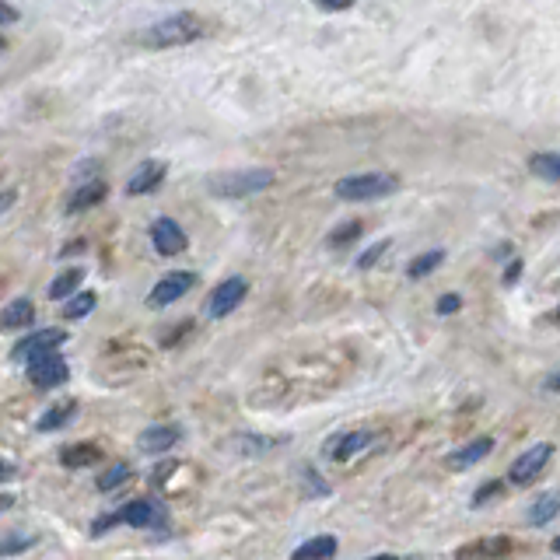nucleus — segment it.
I'll return each instance as SVG.
<instances>
[{
  "mask_svg": "<svg viewBox=\"0 0 560 560\" xmlns=\"http://www.w3.org/2000/svg\"><path fill=\"white\" fill-rule=\"evenodd\" d=\"M67 378H70V368L60 354H49V357H42V361L28 364V382L39 385V389H56V385H63Z\"/></svg>",
  "mask_w": 560,
  "mask_h": 560,
  "instance_id": "10",
  "label": "nucleus"
},
{
  "mask_svg": "<svg viewBox=\"0 0 560 560\" xmlns=\"http://www.w3.org/2000/svg\"><path fill=\"white\" fill-rule=\"evenodd\" d=\"M193 284H196V273H193V270L165 273V277H161L158 284L151 287V294H147V305H151V308H168V305H175V301L186 298V294L193 291Z\"/></svg>",
  "mask_w": 560,
  "mask_h": 560,
  "instance_id": "6",
  "label": "nucleus"
},
{
  "mask_svg": "<svg viewBox=\"0 0 560 560\" xmlns=\"http://www.w3.org/2000/svg\"><path fill=\"white\" fill-rule=\"evenodd\" d=\"M266 186H273L270 168H235V172H221L207 179V193L217 200H245V196H256Z\"/></svg>",
  "mask_w": 560,
  "mask_h": 560,
  "instance_id": "2",
  "label": "nucleus"
},
{
  "mask_svg": "<svg viewBox=\"0 0 560 560\" xmlns=\"http://www.w3.org/2000/svg\"><path fill=\"white\" fill-rule=\"evenodd\" d=\"M490 448H494V438H476V441H469L466 448H455V452L448 455V466L469 469V466H476L483 455H490Z\"/></svg>",
  "mask_w": 560,
  "mask_h": 560,
  "instance_id": "17",
  "label": "nucleus"
},
{
  "mask_svg": "<svg viewBox=\"0 0 560 560\" xmlns=\"http://www.w3.org/2000/svg\"><path fill=\"white\" fill-rule=\"evenodd\" d=\"M553 550H557V553H560V536H557V539H553Z\"/></svg>",
  "mask_w": 560,
  "mask_h": 560,
  "instance_id": "37",
  "label": "nucleus"
},
{
  "mask_svg": "<svg viewBox=\"0 0 560 560\" xmlns=\"http://www.w3.org/2000/svg\"><path fill=\"white\" fill-rule=\"evenodd\" d=\"M165 172H168V168L161 165V161H144V165H140L137 172L130 175V182H126V193H130V196L154 193V189L165 182Z\"/></svg>",
  "mask_w": 560,
  "mask_h": 560,
  "instance_id": "12",
  "label": "nucleus"
},
{
  "mask_svg": "<svg viewBox=\"0 0 560 560\" xmlns=\"http://www.w3.org/2000/svg\"><path fill=\"white\" fill-rule=\"evenodd\" d=\"M371 441H375V434L368 431H350V434H340V438H333L326 445V455L336 462L343 459H354L357 452H364V448H371Z\"/></svg>",
  "mask_w": 560,
  "mask_h": 560,
  "instance_id": "13",
  "label": "nucleus"
},
{
  "mask_svg": "<svg viewBox=\"0 0 560 560\" xmlns=\"http://www.w3.org/2000/svg\"><path fill=\"white\" fill-rule=\"evenodd\" d=\"M504 553H511V539L494 536V539H476V543L462 546L455 557L459 560H497V557H504Z\"/></svg>",
  "mask_w": 560,
  "mask_h": 560,
  "instance_id": "14",
  "label": "nucleus"
},
{
  "mask_svg": "<svg viewBox=\"0 0 560 560\" xmlns=\"http://www.w3.org/2000/svg\"><path fill=\"white\" fill-rule=\"evenodd\" d=\"M105 193H109V186H105L102 179L84 182V186H77V189H74V196H70V200H67V214H81V210L98 207V203L105 200Z\"/></svg>",
  "mask_w": 560,
  "mask_h": 560,
  "instance_id": "15",
  "label": "nucleus"
},
{
  "mask_svg": "<svg viewBox=\"0 0 560 560\" xmlns=\"http://www.w3.org/2000/svg\"><path fill=\"white\" fill-rule=\"evenodd\" d=\"M494 494H501V483H487V487H480V490H476V494H473V504H476V508H480V504H487Z\"/></svg>",
  "mask_w": 560,
  "mask_h": 560,
  "instance_id": "31",
  "label": "nucleus"
},
{
  "mask_svg": "<svg viewBox=\"0 0 560 560\" xmlns=\"http://www.w3.org/2000/svg\"><path fill=\"white\" fill-rule=\"evenodd\" d=\"M39 543L35 532H4L0 536V557H14V553H25L28 546Z\"/></svg>",
  "mask_w": 560,
  "mask_h": 560,
  "instance_id": "22",
  "label": "nucleus"
},
{
  "mask_svg": "<svg viewBox=\"0 0 560 560\" xmlns=\"http://www.w3.org/2000/svg\"><path fill=\"white\" fill-rule=\"evenodd\" d=\"M74 413H77V403L74 399H63V403H56V406H49L46 413L39 417V431L42 434H49V431H56V427H63V424H70L74 420Z\"/></svg>",
  "mask_w": 560,
  "mask_h": 560,
  "instance_id": "19",
  "label": "nucleus"
},
{
  "mask_svg": "<svg viewBox=\"0 0 560 560\" xmlns=\"http://www.w3.org/2000/svg\"><path fill=\"white\" fill-rule=\"evenodd\" d=\"M126 480H130V466H126V462H116V466H109L102 476H98V480H95V487H98V490H105V494H109V490L123 487Z\"/></svg>",
  "mask_w": 560,
  "mask_h": 560,
  "instance_id": "24",
  "label": "nucleus"
},
{
  "mask_svg": "<svg viewBox=\"0 0 560 560\" xmlns=\"http://www.w3.org/2000/svg\"><path fill=\"white\" fill-rule=\"evenodd\" d=\"M21 14H18V7H11V4H0V25H14Z\"/></svg>",
  "mask_w": 560,
  "mask_h": 560,
  "instance_id": "32",
  "label": "nucleus"
},
{
  "mask_svg": "<svg viewBox=\"0 0 560 560\" xmlns=\"http://www.w3.org/2000/svg\"><path fill=\"white\" fill-rule=\"evenodd\" d=\"M179 438H182V431L175 424H154V427H147V431L140 434L137 445H140V452L158 455V452H168V448L179 445Z\"/></svg>",
  "mask_w": 560,
  "mask_h": 560,
  "instance_id": "11",
  "label": "nucleus"
},
{
  "mask_svg": "<svg viewBox=\"0 0 560 560\" xmlns=\"http://www.w3.org/2000/svg\"><path fill=\"white\" fill-rule=\"evenodd\" d=\"M546 389H550V392H560V371L550 378V382H546Z\"/></svg>",
  "mask_w": 560,
  "mask_h": 560,
  "instance_id": "34",
  "label": "nucleus"
},
{
  "mask_svg": "<svg viewBox=\"0 0 560 560\" xmlns=\"http://www.w3.org/2000/svg\"><path fill=\"white\" fill-rule=\"evenodd\" d=\"M203 35V21L189 11L168 14V18L154 21V25L144 28L140 42L151 49H172V46H186V42H196Z\"/></svg>",
  "mask_w": 560,
  "mask_h": 560,
  "instance_id": "1",
  "label": "nucleus"
},
{
  "mask_svg": "<svg viewBox=\"0 0 560 560\" xmlns=\"http://www.w3.org/2000/svg\"><path fill=\"white\" fill-rule=\"evenodd\" d=\"M67 343V333L63 329H39V333L25 336L11 347V361L14 364H35L49 354H60V347Z\"/></svg>",
  "mask_w": 560,
  "mask_h": 560,
  "instance_id": "4",
  "label": "nucleus"
},
{
  "mask_svg": "<svg viewBox=\"0 0 560 560\" xmlns=\"http://www.w3.org/2000/svg\"><path fill=\"white\" fill-rule=\"evenodd\" d=\"M557 515H560V490H546V494H539L529 508L532 525H546L550 518H557Z\"/></svg>",
  "mask_w": 560,
  "mask_h": 560,
  "instance_id": "20",
  "label": "nucleus"
},
{
  "mask_svg": "<svg viewBox=\"0 0 560 560\" xmlns=\"http://www.w3.org/2000/svg\"><path fill=\"white\" fill-rule=\"evenodd\" d=\"M336 553V539L333 536H312L291 553V560H329Z\"/></svg>",
  "mask_w": 560,
  "mask_h": 560,
  "instance_id": "18",
  "label": "nucleus"
},
{
  "mask_svg": "<svg viewBox=\"0 0 560 560\" xmlns=\"http://www.w3.org/2000/svg\"><path fill=\"white\" fill-rule=\"evenodd\" d=\"M550 455H553V445H550V441H539V445L525 448V452L518 455L515 462H511L508 480L515 483V487H529V483L536 480V476L546 469V462H550Z\"/></svg>",
  "mask_w": 560,
  "mask_h": 560,
  "instance_id": "5",
  "label": "nucleus"
},
{
  "mask_svg": "<svg viewBox=\"0 0 560 560\" xmlns=\"http://www.w3.org/2000/svg\"><path fill=\"white\" fill-rule=\"evenodd\" d=\"M368 560H399V557H392V553H378V557H368Z\"/></svg>",
  "mask_w": 560,
  "mask_h": 560,
  "instance_id": "36",
  "label": "nucleus"
},
{
  "mask_svg": "<svg viewBox=\"0 0 560 560\" xmlns=\"http://www.w3.org/2000/svg\"><path fill=\"white\" fill-rule=\"evenodd\" d=\"M357 235H361V221H347L343 228H336L333 235H329V245H350Z\"/></svg>",
  "mask_w": 560,
  "mask_h": 560,
  "instance_id": "28",
  "label": "nucleus"
},
{
  "mask_svg": "<svg viewBox=\"0 0 560 560\" xmlns=\"http://www.w3.org/2000/svg\"><path fill=\"white\" fill-rule=\"evenodd\" d=\"M385 249H389V238H382V242H378V245H371V249L364 252L361 259H357V266H361V270H368L371 263H378V259H382V252H385Z\"/></svg>",
  "mask_w": 560,
  "mask_h": 560,
  "instance_id": "29",
  "label": "nucleus"
},
{
  "mask_svg": "<svg viewBox=\"0 0 560 560\" xmlns=\"http://www.w3.org/2000/svg\"><path fill=\"white\" fill-rule=\"evenodd\" d=\"M81 280H84V270H63L60 277H56L53 284H49V298H53V301H63L70 291H74L77 284H81Z\"/></svg>",
  "mask_w": 560,
  "mask_h": 560,
  "instance_id": "23",
  "label": "nucleus"
},
{
  "mask_svg": "<svg viewBox=\"0 0 560 560\" xmlns=\"http://www.w3.org/2000/svg\"><path fill=\"white\" fill-rule=\"evenodd\" d=\"M245 294H249V280H245V277H228L224 284H217L214 291H210L207 315H210V319H224V315H231L238 305H242Z\"/></svg>",
  "mask_w": 560,
  "mask_h": 560,
  "instance_id": "7",
  "label": "nucleus"
},
{
  "mask_svg": "<svg viewBox=\"0 0 560 560\" xmlns=\"http://www.w3.org/2000/svg\"><path fill=\"white\" fill-rule=\"evenodd\" d=\"M151 242L158 256H179V252H186L189 238L172 217H158V221L151 224Z\"/></svg>",
  "mask_w": 560,
  "mask_h": 560,
  "instance_id": "9",
  "label": "nucleus"
},
{
  "mask_svg": "<svg viewBox=\"0 0 560 560\" xmlns=\"http://www.w3.org/2000/svg\"><path fill=\"white\" fill-rule=\"evenodd\" d=\"M399 189V175L392 172H361V175H347V179L336 182V196L340 200H382V196L396 193Z\"/></svg>",
  "mask_w": 560,
  "mask_h": 560,
  "instance_id": "3",
  "label": "nucleus"
},
{
  "mask_svg": "<svg viewBox=\"0 0 560 560\" xmlns=\"http://www.w3.org/2000/svg\"><path fill=\"white\" fill-rule=\"evenodd\" d=\"M529 165H532V172L543 175V179H557L560 182V154H536Z\"/></svg>",
  "mask_w": 560,
  "mask_h": 560,
  "instance_id": "27",
  "label": "nucleus"
},
{
  "mask_svg": "<svg viewBox=\"0 0 560 560\" xmlns=\"http://www.w3.org/2000/svg\"><path fill=\"white\" fill-rule=\"evenodd\" d=\"M441 259H445V252H441V249H431V252H424V256L413 259L410 270H406V273H410L413 280H420V277H427V273H431V270H438Z\"/></svg>",
  "mask_w": 560,
  "mask_h": 560,
  "instance_id": "26",
  "label": "nucleus"
},
{
  "mask_svg": "<svg viewBox=\"0 0 560 560\" xmlns=\"http://www.w3.org/2000/svg\"><path fill=\"white\" fill-rule=\"evenodd\" d=\"M95 291H84V294H74V298L63 305V319H84V315L95 308Z\"/></svg>",
  "mask_w": 560,
  "mask_h": 560,
  "instance_id": "25",
  "label": "nucleus"
},
{
  "mask_svg": "<svg viewBox=\"0 0 560 560\" xmlns=\"http://www.w3.org/2000/svg\"><path fill=\"white\" fill-rule=\"evenodd\" d=\"M102 459V448L98 445H67L60 452V462L67 469H84V466H95Z\"/></svg>",
  "mask_w": 560,
  "mask_h": 560,
  "instance_id": "21",
  "label": "nucleus"
},
{
  "mask_svg": "<svg viewBox=\"0 0 560 560\" xmlns=\"http://www.w3.org/2000/svg\"><path fill=\"white\" fill-rule=\"evenodd\" d=\"M459 305H462V298H459V294H441V298H438V312H441V315H452V312H459Z\"/></svg>",
  "mask_w": 560,
  "mask_h": 560,
  "instance_id": "30",
  "label": "nucleus"
},
{
  "mask_svg": "<svg viewBox=\"0 0 560 560\" xmlns=\"http://www.w3.org/2000/svg\"><path fill=\"white\" fill-rule=\"evenodd\" d=\"M35 319V305L28 298H14L11 305L0 308V329H28Z\"/></svg>",
  "mask_w": 560,
  "mask_h": 560,
  "instance_id": "16",
  "label": "nucleus"
},
{
  "mask_svg": "<svg viewBox=\"0 0 560 560\" xmlns=\"http://www.w3.org/2000/svg\"><path fill=\"white\" fill-rule=\"evenodd\" d=\"M116 515L119 525H133V529H161V525H168V511L158 501H126Z\"/></svg>",
  "mask_w": 560,
  "mask_h": 560,
  "instance_id": "8",
  "label": "nucleus"
},
{
  "mask_svg": "<svg viewBox=\"0 0 560 560\" xmlns=\"http://www.w3.org/2000/svg\"><path fill=\"white\" fill-rule=\"evenodd\" d=\"M14 504V497L11 494H0V511H7Z\"/></svg>",
  "mask_w": 560,
  "mask_h": 560,
  "instance_id": "35",
  "label": "nucleus"
},
{
  "mask_svg": "<svg viewBox=\"0 0 560 560\" xmlns=\"http://www.w3.org/2000/svg\"><path fill=\"white\" fill-rule=\"evenodd\" d=\"M0 49H7V42H4V35H0Z\"/></svg>",
  "mask_w": 560,
  "mask_h": 560,
  "instance_id": "38",
  "label": "nucleus"
},
{
  "mask_svg": "<svg viewBox=\"0 0 560 560\" xmlns=\"http://www.w3.org/2000/svg\"><path fill=\"white\" fill-rule=\"evenodd\" d=\"M11 476H14V462L0 459V480H11Z\"/></svg>",
  "mask_w": 560,
  "mask_h": 560,
  "instance_id": "33",
  "label": "nucleus"
}]
</instances>
